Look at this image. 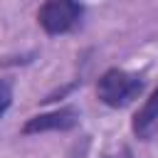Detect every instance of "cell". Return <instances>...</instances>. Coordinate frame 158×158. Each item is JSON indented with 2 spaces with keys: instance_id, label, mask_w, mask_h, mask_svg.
Here are the masks:
<instances>
[{
  "instance_id": "7a4b0ae2",
  "label": "cell",
  "mask_w": 158,
  "mask_h": 158,
  "mask_svg": "<svg viewBox=\"0 0 158 158\" xmlns=\"http://www.w3.org/2000/svg\"><path fill=\"white\" fill-rule=\"evenodd\" d=\"M84 15V5L72 2V0H49L40 5L37 10V22L47 35H64L79 25Z\"/></svg>"
},
{
  "instance_id": "6da1fadb",
  "label": "cell",
  "mask_w": 158,
  "mask_h": 158,
  "mask_svg": "<svg viewBox=\"0 0 158 158\" xmlns=\"http://www.w3.org/2000/svg\"><path fill=\"white\" fill-rule=\"evenodd\" d=\"M143 91V79L133 72L126 69H106L99 81H96V96L101 104L111 106V109H121L126 104H131L138 94Z\"/></svg>"
},
{
  "instance_id": "3957f363",
  "label": "cell",
  "mask_w": 158,
  "mask_h": 158,
  "mask_svg": "<svg viewBox=\"0 0 158 158\" xmlns=\"http://www.w3.org/2000/svg\"><path fill=\"white\" fill-rule=\"evenodd\" d=\"M77 123H79V111L74 106H62V109L27 118V123L22 126V133L30 136V133H44V131H69Z\"/></svg>"
},
{
  "instance_id": "5b68a950",
  "label": "cell",
  "mask_w": 158,
  "mask_h": 158,
  "mask_svg": "<svg viewBox=\"0 0 158 158\" xmlns=\"http://www.w3.org/2000/svg\"><path fill=\"white\" fill-rule=\"evenodd\" d=\"M10 104H12V84L7 79H0V118L5 116Z\"/></svg>"
},
{
  "instance_id": "277c9868",
  "label": "cell",
  "mask_w": 158,
  "mask_h": 158,
  "mask_svg": "<svg viewBox=\"0 0 158 158\" xmlns=\"http://www.w3.org/2000/svg\"><path fill=\"white\" fill-rule=\"evenodd\" d=\"M158 128V86L153 89V94L143 101V106L136 111L133 116V133L141 141H148Z\"/></svg>"
},
{
  "instance_id": "8992f818",
  "label": "cell",
  "mask_w": 158,
  "mask_h": 158,
  "mask_svg": "<svg viewBox=\"0 0 158 158\" xmlns=\"http://www.w3.org/2000/svg\"><path fill=\"white\" fill-rule=\"evenodd\" d=\"M123 158H131V156H128V153H123Z\"/></svg>"
}]
</instances>
